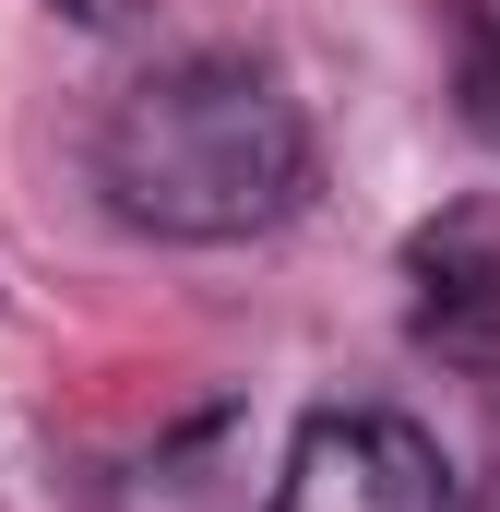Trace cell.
Here are the masks:
<instances>
[{"label": "cell", "instance_id": "cell-2", "mask_svg": "<svg viewBox=\"0 0 500 512\" xmlns=\"http://www.w3.org/2000/svg\"><path fill=\"white\" fill-rule=\"evenodd\" d=\"M274 512H453V465H441L429 429L346 405V417H310L298 429Z\"/></svg>", "mask_w": 500, "mask_h": 512}, {"label": "cell", "instance_id": "cell-1", "mask_svg": "<svg viewBox=\"0 0 500 512\" xmlns=\"http://www.w3.org/2000/svg\"><path fill=\"white\" fill-rule=\"evenodd\" d=\"M96 179L155 239H262L310 191V120L250 60H167L108 108Z\"/></svg>", "mask_w": 500, "mask_h": 512}, {"label": "cell", "instance_id": "cell-3", "mask_svg": "<svg viewBox=\"0 0 500 512\" xmlns=\"http://www.w3.org/2000/svg\"><path fill=\"white\" fill-rule=\"evenodd\" d=\"M405 322H417L429 358L500 370V215L489 203H453L441 227H417V251H405Z\"/></svg>", "mask_w": 500, "mask_h": 512}]
</instances>
